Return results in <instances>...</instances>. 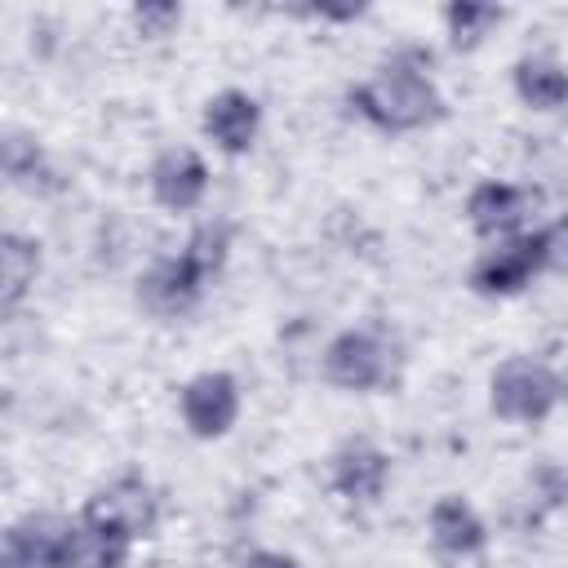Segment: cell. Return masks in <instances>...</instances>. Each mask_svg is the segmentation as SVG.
Wrapping results in <instances>:
<instances>
[{
    "label": "cell",
    "instance_id": "cell-1",
    "mask_svg": "<svg viewBox=\"0 0 568 568\" xmlns=\"http://www.w3.org/2000/svg\"><path fill=\"white\" fill-rule=\"evenodd\" d=\"M346 102L368 129L390 133V138L435 129L448 115V98L435 80V58L417 44H404L390 58H382L373 75L351 84Z\"/></svg>",
    "mask_w": 568,
    "mask_h": 568
},
{
    "label": "cell",
    "instance_id": "cell-2",
    "mask_svg": "<svg viewBox=\"0 0 568 568\" xmlns=\"http://www.w3.org/2000/svg\"><path fill=\"white\" fill-rule=\"evenodd\" d=\"M568 399V377L528 351L506 355L488 373V413L506 426H541L550 422Z\"/></svg>",
    "mask_w": 568,
    "mask_h": 568
},
{
    "label": "cell",
    "instance_id": "cell-3",
    "mask_svg": "<svg viewBox=\"0 0 568 568\" xmlns=\"http://www.w3.org/2000/svg\"><path fill=\"white\" fill-rule=\"evenodd\" d=\"M399 355L377 324H346L320 351V382L342 395H382L395 386Z\"/></svg>",
    "mask_w": 568,
    "mask_h": 568
},
{
    "label": "cell",
    "instance_id": "cell-4",
    "mask_svg": "<svg viewBox=\"0 0 568 568\" xmlns=\"http://www.w3.org/2000/svg\"><path fill=\"white\" fill-rule=\"evenodd\" d=\"M178 422L191 439L217 444L244 417V386L231 368H200L178 386Z\"/></svg>",
    "mask_w": 568,
    "mask_h": 568
},
{
    "label": "cell",
    "instance_id": "cell-5",
    "mask_svg": "<svg viewBox=\"0 0 568 568\" xmlns=\"http://www.w3.org/2000/svg\"><path fill=\"white\" fill-rule=\"evenodd\" d=\"M160 515H164V501H160L155 484L138 470H120L115 479L98 484L80 506V519H93V524H102V528H111L129 541L155 537Z\"/></svg>",
    "mask_w": 568,
    "mask_h": 568
},
{
    "label": "cell",
    "instance_id": "cell-6",
    "mask_svg": "<svg viewBox=\"0 0 568 568\" xmlns=\"http://www.w3.org/2000/svg\"><path fill=\"white\" fill-rule=\"evenodd\" d=\"M546 275L541 266V244H537V226L510 235V240H497V244H484L466 271V284L475 297H488V302H510L519 293H528L537 280Z\"/></svg>",
    "mask_w": 568,
    "mask_h": 568
},
{
    "label": "cell",
    "instance_id": "cell-7",
    "mask_svg": "<svg viewBox=\"0 0 568 568\" xmlns=\"http://www.w3.org/2000/svg\"><path fill=\"white\" fill-rule=\"evenodd\" d=\"M395 479V462L390 453L377 444V439H364V435H351L342 439L333 453H328V466H324V484L337 501L346 506H377L386 497Z\"/></svg>",
    "mask_w": 568,
    "mask_h": 568
},
{
    "label": "cell",
    "instance_id": "cell-8",
    "mask_svg": "<svg viewBox=\"0 0 568 568\" xmlns=\"http://www.w3.org/2000/svg\"><path fill=\"white\" fill-rule=\"evenodd\" d=\"M532 209H537V195L515 178H479L462 200V217L484 244H497L537 226Z\"/></svg>",
    "mask_w": 568,
    "mask_h": 568
},
{
    "label": "cell",
    "instance_id": "cell-9",
    "mask_svg": "<svg viewBox=\"0 0 568 568\" xmlns=\"http://www.w3.org/2000/svg\"><path fill=\"white\" fill-rule=\"evenodd\" d=\"M262 120H266V111H262L257 93L235 89V84L209 93L204 106H200V133H204V142H209L217 155H226V160H240V155H248V151L257 146Z\"/></svg>",
    "mask_w": 568,
    "mask_h": 568
},
{
    "label": "cell",
    "instance_id": "cell-10",
    "mask_svg": "<svg viewBox=\"0 0 568 568\" xmlns=\"http://www.w3.org/2000/svg\"><path fill=\"white\" fill-rule=\"evenodd\" d=\"M209 284L182 262V253H164L133 280V306L151 320H182L204 302Z\"/></svg>",
    "mask_w": 568,
    "mask_h": 568
},
{
    "label": "cell",
    "instance_id": "cell-11",
    "mask_svg": "<svg viewBox=\"0 0 568 568\" xmlns=\"http://www.w3.org/2000/svg\"><path fill=\"white\" fill-rule=\"evenodd\" d=\"M213 169L195 146H164L146 169L151 204L164 213H195L209 200Z\"/></svg>",
    "mask_w": 568,
    "mask_h": 568
},
{
    "label": "cell",
    "instance_id": "cell-12",
    "mask_svg": "<svg viewBox=\"0 0 568 568\" xmlns=\"http://www.w3.org/2000/svg\"><path fill=\"white\" fill-rule=\"evenodd\" d=\"M426 541H430V550H435L439 559H448V564H470V559H479V555L488 550L493 528H488V519L479 515V506H475L470 497L444 493V497H435L430 510H426Z\"/></svg>",
    "mask_w": 568,
    "mask_h": 568
},
{
    "label": "cell",
    "instance_id": "cell-13",
    "mask_svg": "<svg viewBox=\"0 0 568 568\" xmlns=\"http://www.w3.org/2000/svg\"><path fill=\"white\" fill-rule=\"evenodd\" d=\"M67 515L31 510L13 519L0 537V568H67V541H71Z\"/></svg>",
    "mask_w": 568,
    "mask_h": 568
},
{
    "label": "cell",
    "instance_id": "cell-14",
    "mask_svg": "<svg viewBox=\"0 0 568 568\" xmlns=\"http://www.w3.org/2000/svg\"><path fill=\"white\" fill-rule=\"evenodd\" d=\"M510 93L537 115L568 111V67L550 53H524L510 67Z\"/></svg>",
    "mask_w": 568,
    "mask_h": 568
},
{
    "label": "cell",
    "instance_id": "cell-15",
    "mask_svg": "<svg viewBox=\"0 0 568 568\" xmlns=\"http://www.w3.org/2000/svg\"><path fill=\"white\" fill-rule=\"evenodd\" d=\"M44 271V244L27 231L0 235V315H18V306L36 293V280Z\"/></svg>",
    "mask_w": 568,
    "mask_h": 568
},
{
    "label": "cell",
    "instance_id": "cell-16",
    "mask_svg": "<svg viewBox=\"0 0 568 568\" xmlns=\"http://www.w3.org/2000/svg\"><path fill=\"white\" fill-rule=\"evenodd\" d=\"M133 546L138 541H129V537L75 515L71 541H67V568H129Z\"/></svg>",
    "mask_w": 568,
    "mask_h": 568
},
{
    "label": "cell",
    "instance_id": "cell-17",
    "mask_svg": "<svg viewBox=\"0 0 568 568\" xmlns=\"http://www.w3.org/2000/svg\"><path fill=\"white\" fill-rule=\"evenodd\" d=\"M439 22H444V36H448V49H457V53H475V49L506 22V9H501V4L453 0V4L439 9Z\"/></svg>",
    "mask_w": 568,
    "mask_h": 568
},
{
    "label": "cell",
    "instance_id": "cell-18",
    "mask_svg": "<svg viewBox=\"0 0 568 568\" xmlns=\"http://www.w3.org/2000/svg\"><path fill=\"white\" fill-rule=\"evenodd\" d=\"M231 244H235V231H231V222H222V217H209V222H200V226H191V235L182 240V262L213 288V280L226 271V262H231Z\"/></svg>",
    "mask_w": 568,
    "mask_h": 568
},
{
    "label": "cell",
    "instance_id": "cell-19",
    "mask_svg": "<svg viewBox=\"0 0 568 568\" xmlns=\"http://www.w3.org/2000/svg\"><path fill=\"white\" fill-rule=\"evenodd\" d=\"M0 164H4V178H9L13 186H22V191H36L40 178L49 173V160H44L40 142H36L31 133H18V129L4 133V142H0Z\"/></svg>",
    "mask_w": 568,
    "mask_h": 568
},
{
    "label": "cell",
    "instance_id": "cell-20",
    "mask_svg": "<svg viewBox=\"0 0 568 568\" xmlns=\"http://www.w3.org/2000/svg\"><path fill=\"white\" fill-rule=\"evenodd\" d=\"M182 18H186V9L173 4V0H146V4H133V9H129V27H133V36H142V40H164V36H173V31L182 27Z\"/></svg>",
    "mask_w": 568,
    "mask_h": 568
},
{
    "label": "cell",
    "instance_id": "cell-21",
    "mask_svg": "<svg viewBox=\"0 0 568 568\" xmlns=\"http://www.w3.org/2000/svg\"><path fill=\"white\" fill-rule=\"evenodd\" d=\"M537 244H541L546 275H568V213L537 222Z\"/></svg>",
    "mask_w": 568,
    "mask_h": 568
},
{
    "label": "cell",
    "instance_id": "cell-22",
    "mask_svg": "<svg viewBox=\"0 0 568 568\" xmlns=\"http://www.w3.org/2000/svg\"><path fill=\"white\" fill-rule=\"evenodd\" d=\"M528 484H532V493H537L541 506H550V510L568 506V470H559L555 462H541V466L528 475Z\"/></svg>",
    "mask_w": 568,
    "mask_h": 568
},
{
    "label": "cell",
    "instance_id": "cell-23",
    "mask_svg": "<svg viewBox=\"0 0 568 568\" xmlns=\"http://www.w3.org/2000/svg\"><path fill=\"white\" fill-rule=\"evenodd\" d=\"M240 568H302V559L288 555V550H275V546H253L240 559Z\"/></svg>",
    "mask_w": 568,
    "mask_h": 568
}]
</instances>
